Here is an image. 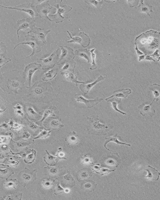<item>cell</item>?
<instances>
[{
	"mask_svg": "<svg viewBox=\"0 0 160 200\" xmlns=\"http://www.w3.org/2000/svg\"><path fill=\"white\" fill-rule=\"evenodd\" d=\"M53 111L54 110L53 109H47V110H45L44 112V115H43V117L41 120V122H43L44 121V120L47 118L50 115H52L53 114Z\"/></svg>",
	"mask_w": 160,
	"mask_h": 200,
	"instance_id": "cell-35",
	"label": "cell"
},
{
	"mask_svg": "<svg viewBox=\"0 0 160 200\" xmlns=\"http://www.w3.org/2000/svg\"><path fill=\"white\" fill-rule=\"evenodd\" d=\"M154 100L151 103L149 102H145L140 105L138 107V109L140 110V114L142 116H149L152 117L155 113V110L152 107Z\"/></svg>",
	"mask_w": 160,
	"mask_h": 200,
	"instance_id": "cell-7",
	"label": "cell"
},
{
	"mask_svg": "<svg viewBox=\"0 0 160 200\" xmlns=\"http://www.w3.org/2000/svg\"><path fill=\"white\" fill-rule=\"evenodd\" d=\"M115 170H110L109 169L104 168H101L98 166H95L94 168H93V171L96 172L98 174L100 175L101 176H103L109 173H111L112 172H114Z\"/></svg>",
	"mask_w": 160,
	"mask_h": 200,
	"instance_id": "cell-23",
	"label": "cell"
},
{
	"mask_svg": "<svg viewBox=\"0 0 160 200\" xmlns=\"http://www.w3.org/2000/svg\"><path fill=\"white\" fill-rule=\"evenodd\" d=\"M149 89L153 92L154 96V99L153 100L154 101L156 100L158 101L160 99V85L157 84H154L150 86Z\"/></svg>",
	"mask_w": 160,
	"mask_h": 200,
	"instance_id": "cell-21",
	"label": "cell"
},
{
	"mask_svg": "<svg viewBox=\"0 0 160 200\" xmlns=\"http://www.w3.org/2000/svg\"><path fill=\"white\" fill-rule=\"evenodd\" d=\"M49 1H46V3H44V4L41 3V4L38 5L36 8V10H37L38 14L41 16V17L47 19L50 21L52 22V20L49 18L48 14L50 13V11L52 9L55 10L56 8H54L53 7L51 6L49 4Z\"/></svg>",
	"mask_w": 160,
	"mask_h": 200,
	"instance_id": "cell-4",
	"label": "cell"
},
{
	"mask_svg": "<svg viewBox=\"0 0 160 200\" xmlns=\"http://www.w3.org/2000/svg\"><path fill=\"white\" fill-rule=\"evenodd\" d=\"M92 176V173L89 170L87 169H83L78 171L77 176V179L78 181H86V179Z\"/></svg>",
	"mask_w": 160,
	"mask_h": 200,
	"instance_id": "cell-18",
	"label": "cell"
},
{
	"mask_svg": "<svg viewBox=\"0 0 160 200\" xmlns=\"http://www.w3.org/2000/svg\"><path fill=\"white\" fill-rule=\"evenodd\" d=\"M55 6L56 7V9L57 10V12H56L55 14L54 15H49V16L52 19V22H54L56 23H62L65 19H68L69 18L65 17H63L62 14H64V13H68L70 11H65V8L67 5H64V6L60 7L59 4L55 5Z\"/></svg>",
	"mask_w": 160,
	"mask_h": 200,
	"instance_id": "cell-5",
	"label": "cell"
},
{
	"mask_svg": "<svg viewBox=\"0 0 160 200\" xmlns=\"http://www.w3.org/2000/svg\"><path fill=\"white\" fill-rule=\"evenodd\" d=\"M29 127L32 130H36L39 129V127L37 125L35 124L34 123H30V124L29 125Z\"/></svg>",
	"mask_w": 160,
	"mask_h": 200,
	"instance_id": "cell-42",
	"label": "cell"
},
{
	"mask_svg": "<svg viewBox=\"0 0 160 200\" xmlns=\"http://www.w3.org/2000/svg\"><path fill=\"white\" fill-rule=\"evenodd\" d=\"M65 77L66 78V80L69 81L70 82H72L73 83L77 84L78 83H81V84H85L84 82H79L77 80V77L76 76H75L74 74L72 73H71L70 72H66L64 73Z\"/></svg>",
	"mask_w": 160,
	"mask_h": 200,
	"instance_id": "cell-24",
	"label": "cell"
},
{
	"mask_svg": "<svg viewBox=\"0 0 160 200\" xmlns=\"http://www.w3.org/2000/svg\"><path fill=\"white\" fill-rule=\"evenodd\" d=\"M42 184H43V186L46 188H50L52 186L53 182L51 180H50V179H47V180L43 181Z\"/></svg>",
	"mask_w": 160,
	"mask_h": 200,
	"instance_id": "cell-38",
	"label": "cell"
},
{
	"mask_svg": "<svg viewBox=\"0 0 160 200\" xmlns=\"http://www.w3.org/2000/svg\"><path fill=\"white\" fill-rule=\"evenodd\" d=\"M51 132L50 130H46V129H44V130L42 131L40 133V134L38 136H37L36 137L34 138V139L36 140V139L46 138L48 137L49 136H50Z\"/></svg>",
	"mask_w": 160,
	"mask_h": 200,
	"instance_id": "cell-28",
	"label": "cell"
},
{
	"mask_svg": "<svg viewBox=\"0 0 160 200\" xmlns=\"http://www.w3.org/2000/svg\"><path fill=\"white\" fill-rule=\"evenodd\" d=\"M63 192H65V189L60 186V183H58L55 190V195L60 194Z\"/></svg>",
	"mask_w": 160,
	"mask_h": 200,
	"instance_id": "cell-37",
	"label": "cell"
},
{
	"mask_svg": "<svg viewBox=\"0 0 160 200\" xmlns=\"http://www.w3.org/2000/svg\"><path fill=\"white\" fill-rule=\"evenodd\" d=\"M23 127V125H22L21 124H18V123H14L13 124V125L11 126V129L19 131V130H21Z\"/></svg>",
	"mask_w": 160,
	"mask_h": 200,
	"instance_id": "cell-40",
	"label": "cell"
},
{
	"mask_svg": "<svg viewBox=\"0 0 160 200\" xmlns=\"http://www.w3.org/2000/svg\"><path fill=\"white\" fill-rule=\"evenodd\" d=\"M41 65L36 63H31L26 66L24 70L25 79L27 81L29 86H31L32 83V78L35 71L41 68Z\"/></svg>",
	"mask_w": 160,
	"mask_h": 200,
	"instance_id": "cell-3",
	"label": "cell"
},
{
	"mask_svg": "<svg viewBox=\"0 0 160 200\" xmlns=\"http://www.w3.org/2000/svg\"><path fill=\"white\" fill-rule=\"evenodd\" d=\"M103 1H89L86 2H85L87 3H90L91 4L93 5L94 6H95L96 7L99 8L101 7L102 5L103 4Z\"/></svg>",
	"mask_w": 160,
	"mask_h": 200,
	"instance_id": "cell-39",
	"label": "cell"
},
{
	"mask_svg": "<svg viewBox=\"0 0 160 200\" xmlns=\"http://www.w3.org/2000/svg\"><path fill=\"white\" fill-rule=\"evenodd\" d=\"M131 93V90L130 89H123L122 90H119L114 92V94L110 97L106 99L107 101L108 100L112 98H126Z\"/></svg>",
	"mask_w": 160,
	"mask_h": 200,
	"instance_id": "cell-16",
	"label": "cell"
},
{
	"mask_svg": "<svg viewBox=\"0 0 160 200\" xmlns=\"http://www.w3.org/2000/svg\"><path fill=\"white\" fill-rule=\"evenodd\" d=\"M119 137H120L118 136L117 134H116L115 136L106 138V142H105V143L104 144L105 148L107 150H109V151L113 152V153H115V154H116L117 155H118V153H116V152H115L112 151H111V150L108 149L107 147H106V145H107L108 143H109L110 142H115V143H116V144H117L118 145H122L131 146V145L129 144H127V143H123V142H122L119 141V140H118V138Z\"/></svg>",
	"mask_w": 160,
	"mask_h": 200,
	"instance_id": "cell-17",
	"label": "cell"
},
{
	"mask_svg": "<svg viewBox=\"0 0 160 200\" xmlns=\"http://www.w3.org/2000/svg\"><path fill=\"white\" fill-rule=\"evenodd\" d=\"M25 169L22 172L21 177L22 181L23 184H28L30 182H33L36 179V171L30 172V170L27 169Z\"/></svg>",
	"mask_w": 160,
	"mask_h": 200,
	"instance_id": "cell-12",
	"label": "cell"
},
{
	"mask_svg": "<svg viewBox=\"0 0 160 200\" xmlns=\"http://www.w3.org/2000/svg\"><path fill=\"white\" fill-rule=\"evenodd\" d=\"M64 179L65 181L67 182V183H69V185L73 184L74 185H75V182L74 179L72 176L69 173L64 177Z\"/></svg>",
	"mask_w": 160,
	"mask_h": 200,
	"instance_id": "cell-33",
	"label": "cell"
},
{
	"mask_svg": "<svg viewBox=\"0 0 160 200\" xmlns=\"http://www.w3.org/2000/svg\"><path fill=\"white\" fill-rule=\"evenodd\" d=\"M69 137V141L71 143H76L77 142V135L75 132L70 133Z\"/></svg>",
	"mask_w": 160,
	"mask_h": 200,
	"instance_id": "cell-36",
	"label": "cell"
},
{
	"mask_svg": "<svg viewBox=\"0 0 160 200\" xmlns=\"http://www.w3.org/2000/svg\"><path fill=\"white\" fill-rule=\"evenodd\" d=\"M1 7H2L4 8H7V9H13V10H17L19 11L23 12H25V13H27L32 18H34L36 16V13L34 10L32 9V6H30V4H24L22 5L18 6V7H6V6H2L1 5Z\"/></svg>",
	"mask_w": 160,
	"mask_h": 200,
	"instance_id": "cell-11",
	"label": "cell"
},
{
	"mask_svg": "<svg viewBox=\"0 0 160 200\" xmlns=\"http://www.w3.org/2000/svg\"><path fill=\"white\" fill-rule=\"evenodd\" d=\"M17 24L19 25V27L17 30V34L19 40H20V36L19 34L20 31L21 30L25 31L28 29H31H31L35 26L34 22L32 21V19H30L19 20L18 21Z\"/></svg>",
	"mask_w": 160,
	"mask_h": 200,
	"instance_id": "cell-9",
	"label": "cell"
},
{
	"mask_svg": "<svg viewBox=\"0 0 160 200\" xmlns=\"http://www.w3.org/2000/svg\"><path fill=\"white\" fill-rule=\"evenodd\" d=\"M97 184L96 182L92 180H86L83 183L82 188L88 191H93L96 188Z\"/></svg>",
	"mask_w": 160,
	"mask_h": 200,
	"instance_id": "cell-20",
	"label": "cell"
},
{
	"mask_svg": "<svg viewBox=\"0 0 160 200\" xmlns=\"http://www.w3.org/2000/svg\"><path fill=\"white\" fill-rule=\"evenodd\" d=\"M60 48L62 50V55L60 59L58 62L57 64H59L62 61L69 60L74 58V54L72 49H71L70 48L68 47H67V48H65V47H63L61 46H60Z\"/></svg>",
	"mask_w": 160,
	"mask_h": 200,
	"instance_id": "cell-13",
	"label": "cell"
},
{
	"mask_svg": "<svg viewBox=\"0 0 160 200\" xmlns=\"http://www.w3.org/2000/svg\"><path fill=\"white\" fill-rule=\"evenodd\" d=\"M107 101L108 102H111L112 103V107H113V108L114 109L115 111H116L117 112H118L119 113H121L123 115H126L127 114L125 113H124L123 112L121 111L120 110H119V109L117 108L118 104V103H120V102H121V99H119V98H113V99H112V100H107Z\"/></svg>",
	"mask_w": 160,
	"mask_h": 200,
	"instance_id": "cell-27",
	"label": "cell"
},
{
	"mask_svg": "<svg viewBox=\"0 0 160 200\" xmlns=\"http://www.w3.org/2000/svg\"><path fill=\"white\" fill-rule=\"evenodd\" d=\"M58 74V69L56 68H53L50 70L47 73L45 74V77L42 78L43 81H51L53 80Z\"/></svg>",
	"mask_w": 160,
	"mask_h": 200,
	"instance_id": "cell-22",
	"label": "cell"
},
{
	"mask_svg": "<svg viewBox=\"0 0 160 200\" xmlns=\"http://www.w3.org/2000/svg\"><path fill=\"white\" fill-rule=\"evenodd\" d=\"M28 111L29 112V114L32 115V116H35V115H36L38 114L37 113H36V112L33 109V108L32 107H29L28 109Z\"/></svg>",
	"mask_w": 160,
	"mask_h": 200,
	"instance_id": "cell-43",
	"label": "cell"
},
{
	"mask_svg": "<svg viewBox=\"0 0 160 200\" xmlns=\"http://www.w3.org/2000/svg\"><path fill=\"white\" fill-rule=\"evenodd\" d=\"M57 172V169L55 168H53L52 169L50 170V173H52V174H56Z\"/></svg>",
	"mask_w": 160,
	"mask_h": 200,
	"instance_id": "cell-47",
	"label": "cell"
},
{
	"mask_svg": "<svg viewBox=\"0 0 160 200\" xmlns=\"http://www.w3.org/2000/svg\"><path fill=\"white\" fill-rule=\"evenodd\" d=\"M19 162L17 161H15V160H11L9 162V163L10 164L13 165V166H16L18 164H19Z\"/></svg>",
	"mask_w": 160,
	"mask_h": 200,
	"instance_id": "cell-45",
	"label": "cell"
},
{
	"mask_svg": "<svg viewBox=\"0 0 160 200\" xmlns=\"http://www.w3.org/2000/svg\"><path fill=\"white\" fill-rule=\"evenodd\" d=\"M14 108L16 110H22V107L19 104L17 105L16 107H14Z\"/></svg>",
	"mask_w": 160,
	"mask_h": 200,
	"instance_id": "cell-48",
	"label": "cell"
},
{
	"mask_svg": "<svg viewBox=\"0 0 160 200\" xmlns=\"http://www.w3.org/2000/svg\"><path fill=\"white\" fill-rule=\"evenodd\" d=\"M95 50V49H93L91 51H89L91 52L92 55V66L90 68L91 70H94L95 69H97L98 66L96 65V62H95V59H96V55L94 53V51Z\"/></svg>",
	"mask_w": 160,
	"mask_h": 200,
	"instance_id": "cell-32",
	"label": "cell"
},
{
	"mask_svg": "<svg viewBox=\"0 0 160 200\" xmlns=\"http://www.w3.org/2000/svg\"><path fill=\"white\" fill-rule=\"evenodd\" d=\"M141 4H140L139 7L141 8V11L142 12L146 13L150 17H151L150 13L153 12L152 10V6H150L149 5L146 4H143V1H141Z\"/></svg>",
	"mask_w": 160,
	"mask_h": 200,
	"instance_id": "cell-26",
	"label": "cell"
},
{
	"mask_svg": "<svg viewBox=\"0 0 160 200\" xmlns=\"http://www.w3.org/2000/svg\"><path fill=\"white\" fill-rule=\"evenodd\" d=\"M86 50H76L75 51V54H76V55L77 56H80L81 57L84 58L85 59H86V60H87L88 62V63H90V58H89V56H88L87 53H86L85 52Z\"/></svg>",
	"mask_w": 160,
	"mask_h": 200,
	"instance_id": "cell-30",
	"label": "cell"
},
{
	"mask_svg": "<svg viewBox=\"0 0 160 200\" xmlns=\"http://www.w3.org/2000/svg\"><path fill=\"white\" fill-rule=\"evenodd\" d=\"M19 85V83L17 81H13L12 82V86L13 87V88H17Z\"/></svg>",
	"mask_w": 160,
	"mask_h": 200,
	"instance_id": "cell-46",
	"label": "cell"
},
{
	"mask_svg": "<svg viewBox=\"0 0 160 200\" xmlns=\"http://www.w3.org/2000/svg\"><path fill=\"white\" fill-rule=\"evenodd\" d=\"M16 182H17V179H11L9 181L6 182V183H5L4 186L6 188H7L8 189H11V188H14V189H16V186L17 185V184L18 183H16Z\"/></svg>",
	"mask_w": 160,
	"mask_h": 200,
	"instance_id": "cell-29",
	"label": "cell"
},
{
	"mask_svg": "<svg viewBox=\"0 0 160 200\" xmlns=\"http://www.w3.org/2000/svg\"><path fill=\"white\" fill-rule=\"evenodd\" d=\"M32 153L28 155L25 158L24 162L28 164H31L34 162L36 158V151L34 150H30Z\"/></svg>",
	"mask_w": 160,
	"mask_h": 200,
	"instance_id": "cell-25",
	"label": "cell"
},
{
	"mask_svg": "<svg viewBox=\"0 0 160 200\" xmlns=\"http://www.w3.org/2000/svg\"><path fill=\"white\" fill-rule=\"evenodd\" d=\"M58 51L59 49L53 52L49 57L47 58L46 59H40V60L43 62L44 68L43 69H50L51 68L54 67L56 64H57L56 60H58L59 57Z\"/></svg>",
	"mask_w": 160,
	"mask_h": 200,
	"instance_id": "cell-6",
	"label": "cell"
},
{
	"mask_svg": "<svg viewBox=\"0 0 160 200\" xmlns=\"http://www.w3.org/2000/svg\"><path fill=\"white\" fill-rule=\"evenodd\" d=\"M30 137V133H28L27 132H25L24 133L23 135V139H29V137Z\"/></svg>",
	"mask_w": 160,
	"mask_h": 200,
	"instance_id": "cell-44",
	"label": "cell"
},
{
	"mask_svg": "<svg viewBox=\"0 0 160 200\" xmlns=\"http://www.w3.org/2000/svg\"><path fill=\"white\" fill-rule=\"evenodd\" d=\"M75 99L76 101L84 103L85 105L88 108L94 107L103 100L102 98H96V99L94 100H87L85 99L83 96L79 94H76L75 95Z\"/></svg>",
	"mask_w": 160,
	"mask_h": 200,
	"instance_id": "cell-10",
	"label": "cell"
},
{
	"mask_svg": "<svg viewBox=\"0 0 160 200\" xmlns=\"http://www.w3.org/2000/svg\"><path fill=\"white\" fill-rule=\"evenodd\" d=\"M41 42H40V41H39L35 38L32 37L31 39H29L28 41H26L25 42H23L22 43H19V44H18L17 45H16L15 47L14 50H15L16 48L18 46H19V45H29L32 49V53L30 55H29L28 57H27V58L28 57H31L32 56H34L35 54H36V53H39V52L41 51L42 47L43 46V45L41 44Z\"/></svg>",
	"mask_w": 160,
	"mask_h": 200,
	"instance_id": "cell-2",
	"label": "cell"
},
{
	"mask_svg": "<svg viewBox=\"0 0 160 200\" xmlns=\"http://www.w3.org/2000/svg\"><path fill=\"white\" fill-rule=\"evenodd\" d=\"M16 113H17V114L22 116H23V115H24V114H23L21 110H16Z\"/></svg>",
	"mask_w": 160,
	"mask_h": 200,
	"instance_id": "cell-50",
	"label": "cell"
},
{
	"mask_svg": "<svg viewBox=\"0 0 160 200\" xmlns=\"http://www.w3.org/2000/svg\"><path fill=\"white\" fill-rule=\"evenodd\" d=\"M68 33L69 34V35H70V37L71 38L72 40L71 41H69L68 42V43H78V44H80L82 46V41H83V40L79 36H76V37H73L71 35V34H70V32H69L68 31H67Z\"/></svg>",
	"mask_w": 160,
	"mask_h": 200,
	"instance_id": "cell-31",
	"label": "cell"
},
{
	"mask_svg": "<svg viewBox=\"0 0 160 200\" xmlns=\"http://www.w3.org/2000/svg\"><path fill=\"white\" fill-rule=\"evenodd\" d=\"M35 92H36L37 94H40V93H41L42 92V91L41 89L38 88V89L35 90Z\"/></svg>",
	"mask_w": 160,
	"mask_h": 200,
	"instance_id": "cell-51",
	"label": "cell"
},
{
	"mask_svg": "<svg viewBox=\"0 0 160 200\" xmlns=\"http://www.w3.org/2000/svg\"><path fill=\"white\" fill-rule=\"evenodd\" d=\"M105 78L102 76H100L98 78V79L94 82L93 83L85 85L84 84H81L80 85V89L83 92L85 95H87L89 93L91 89L95 85L97 84V83H99L100 82L103 81L104 80Z\"/></svg>",
	"mask_w": 160,
	"mask_h": 200,
	"instance_id": "cell-15",
	"label": "cell"
},
{
	"mask_svg": "<svg viewBox=\"0 0 160 200\" xmlns=\"http://www.w3.org/2000/svg\"><path fill=\"white\" fill-rule=\"evenodd\" d=\"M84 161L86 163H89L91 162V160L89 158H85L84 159Z\"/></svg>",
	"mask_w": 160,
	"mask_h": 200,
	"instance_id": "cell-49",
	"label": "cell"
},
{
	"mask_svg": "<svg viewBox=\"0 0 160 200\" xmlns=\"http://www.w3.org/2000/svg\"><path fill=\"white\" fill-rule=\"evenodd\" d=\"M69 190H68V189H65V193H69Z\"/></svg>",
	"mask_w": 160,
	"mask_h": 200,
	"instance_id": "cell-52",
	"label": "cell"
},
{
	"mask_svg": "<svg viewBox=\"0 0 160 200\" xmlns=\"http://www.w3.org/2000/svg\"><path fill=\"white\" fill-rule=\"evenodd\" d=\"M148 172L147 176H144L145 178L148 180L158 181L160 178V173L157 170L151 166H148L145 169Z\"/></svg>",
	"mask_w": 160,
	"mask_h": 200,
	"instance_id": "cell-14",
	"label": "cell"
},
{
	"mask_svg": "<svg viewBox=\"0 0 160 200\" xmlns=\"http://www.w3.org/2000/svg\"><path fill=\"white\" fill-rule=\"evenodd\" d=\"M89 122L87 130L90 134L96 136H105L107 134L110 130L113 129V126L110 125L102 124L99 120V116H93L91 117H88Z\"/></svg>",
	"mask_w": 160,
	"mask_h": 200,
	"instance_id": "cell-1",
	"label": "cell"
},
{
	"mask_svg": "<svg viewBox=\"0 0 160 200\" xmlns=\"http://www.w3.org/2000/svg\"><path fill=\"white\" fill-rule=\"evenodd\" d=\"M58 158H59L60 159H65L67 160L66 158L64 157V154L62 153V148H59V151H58L57 154L56 155Z\"/></svg>",
	"mask_w": 160,
	"mask_h": 200,
	"instance_id": "cell-41",
	"label": "cell"
},
{
	"mask_svg": "<svg viewBox=\"0 0 160 200\" xmlns=\"http://www.w3.org/2000/svg\"><path fill=\"white\" fill-rule=\"evenodd\" d=\"M46 152L47 154V156H45L44 157V160L45 163L47 164L48 165L50 166H54L56 165V164L57 163L58 161L59 160V158L54 157V156H52L49 153V152L46 150Z\"/></svg>",
	"mask_w": 160,
	"mask_h": 200,
	"instance_id": "cell-19",
	"label": "cell"
},
{
	"mask_svg": "<svg viewBox=\"0 0 160 200\" xmlns=\"http://www.w3.org/2000/svg\"><path fill=\"white\" fill-rule=\"evenodd\" d=\"M51 32V30L45 31L43 29H41L40 28H38L35 26L30 31V33H32L36 37V39L41 42L43 44H45L46 42V38L48 34Z\"/></svg>",
	"mask_w": 160,
	"mask_h": 200,
	"instance_id": "cell-8",
	"label": "cell"
},
{
	"mask_svg": "<svg viewBox=\"0 0 160 200\" xmlns=\"http://www.w3.org/2000/svg\"><path fill=\"white\" fill-rule=\"evenodd\" d=\"M50 125L52 127L54 128H62L64 126L62 123H61L59 120H53L51 122Z\"/></svg>",
	"mask_w": 160,
	"mask_h": 200,
	"instance_id": "cell-34",
	"label": "cell"
}]
</instances>
